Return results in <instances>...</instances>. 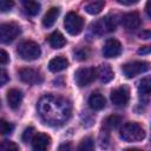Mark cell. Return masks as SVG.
<instances>
[{
    "label": "cell",
    "instance_id": "obj_1",
    "mask_svg": "<svg viewBox=\"0 0 151 151\" xmlns=\"http://www.w3.org/2000/svg\"><path fill=\"white\" fill-rule=\"evenodd\" d=\"M38 111L40 117L47 124L60 125L70 118L71 105L64 98L47 94L39 100Z\"/></svg>",
    "mask_w": 151,
    "mask_h": 151
},
{
    "label": "cell",
    "instance_id": "obj_2",
    "mask_svg": "<svg viewBox=\"0 0 151 151\" xmlns=\"http://www.w3.org/2000/svg\"><path fill=\"white\" fill-rule=\"evenodd\" d=\"M119 134H120V138L124 139L125 142L134 143V142H140L145 138V130L138 123L130 122V123H126L120 129Z\"/></svg>",
    "mask_w": 151,
    "mask_h": 151
},
{
    "label": "cell",
    "instance_id": "obj_3",
    "mask_svg": "<svg viewBox=\"0 0 151 151\" xmlns=\"http://www.w3.org/2000/svg\"><path fill=\"white\" fill-rule=\"evenodd\" d=\"M17 52L21 59L31 61V60H35L40 57L41 48L37 42L31 41V40H26V41H22L18 46Z\"/></svg>",
    "mask_w": 151,
    "mask_h": 151
},
{
    "label": "cell",
    "instance_id": "obj_4",
    "mask_svg": "<svg viewBox=\"0 0 151 151\" xmlns=\"http://www.w3.org/2000/svg\"><path fill=\"white\" fill-rule=\"evenodd\" d=\"M64 26H65V29L67 31L68 34L77 35V34H79L83 31L84 20H83V18L79 14H77L74 12H70L65 17Z\"/></svg>",
    "mask_w": 151,
    "mask_h": 151
},
{
    "label": "cell",
    "instance_id": "obj_5",
    "mask_svg": "<svg viewBox=\"0 0 151 151\" xmlns=\"http://www.w3.org/2000/svg\"><path fill=\"white\" fill-rule=\"evenodd\" d=\"M20 26L15 22H6L0 25V42L9 44L20 34Z\"/></svg>",
    "mask_w": 151,
    "mask_h": 151
},
{
    "label": "cell",
    "instance_id": "obj_6",
    "mask_svg": "<svg viewBox=\"0 0 151 151\" xmlns=\"http://www.w3.org/2000/svg\"><path fill=\"white\" fill-rule=\"evenodd\" d=\"M97 78L96 68L93 67H80L74 73V80L79 87L90 85Z\"/></svg>",
    "mask_w": 151,
    "mask_h": 151
},
{
    "label": "cell",
    "instance_id": "obj_7",
    "mask_svg": "<svg viewBox=\"0 0 151 151\" xmlns=\"http://www.w3.org/2000/svg\"><path fill=\"white\" fill-rule=\"evenodd\" d=\"M150 68V64L147 61H131L125 64L122 70L126 78H133L140 73L146 72Z\"/></svg>",
    "mask_w": 151,
    "mask_h": 151
},
{
    "label": "cell",
    "instance_id": "obj_8",
    "mask_svg": "<svg viewBox=\"0 0 151 151\" xmlns=\"http://www.w3.org/2000/svg\"><path fill=\"white\" fill-rule=\"evenodd\" d=\"M93 28V32L96 34H106V33H110V32H113L116 29V21L113 18H110V17H105V18H101L99 19L98 21H96L92 26Z\"/></svg>",
    "mask_w": 151,
    "mask_h": 151
},
{
    "label": "cell",
    "instance_id": "obj_9",
    "mask_svg": "<svg viewBox=\"0 0 151 151\" xmlns=\"http://www.w3.org/2000/svg\"><path fill=\"white\" fill-rule=\"evenodd\" d=\"M130 92L126 86H120L111 92V101L116 106H125L129 103Z\"/></svg>",
    "mask_w": 151,
    "mask_h": 151
},
{
    "label": "cell",
    "instance_id": "obj_10",
    "mask_svg": "<svg viewBox=\"0 0 151 151\" xmlns=\"http://www.w3.org/2000/svg\"><path fill=\"white\" fill-rule=\"evenodd\" d=\"M19 77L24 83L29 85H37L42 81L41 73L33 68H21L19 71Z\"/></svg>",
    "mask_w": 151,
    "mask_h": 151
},
{
    "label": "cell",
    "instance_id": "obj_11",
    "mask_svg": "<svg viewBox=\"0 0 151 151\" xmlns=\"http://www.w3.org/2000/svg\"><path fill=\"white\" fill-rule=\"evenodd\" d=\"M122 53V45L117 39L106 40L103 46V55L105 58H117Z\"/></svg>",
    "mask_w": 151,
    "mask_h": 151
},
{
    "label": "cell",
    "instance_id": "obj_12",
    "mask_svg": "<svg viewBox=\"0 0 151 151\" xmlns=\"http://www.w3.org/2000/svg\"><path fill=\"white\" fill-rule=\"evenodd\" d=\"M31 143H32L33 150L44 151V150H46L50 146V144H51V137L48 134H46V133H41L40 132V133H37V134L33 136Z\"/></svg>",
    "mask_w": 151,
    "mask_h": 151
},
{
    "label": "cell",
    "instance_id": "obj_13",
    "mask_svg": "<svg viewBox=\"0 0 151 151\" xmlns=\"http://www.w3.org/2000/svg\"><path fill=\"white\" fill-rule=\"evenodd\" d=\"M122 25L126 29H137L140 26V17L137 12H130L122 17Z\"/></svg>",
    "mask_w": 151,
    "mask_h": 151
},
{
    "label": "cell",
    "instance_id": "obj_14",
    "mask_svg": "<svg viewBox=\"0 0 151 151\" xmlns=\"http://www.w3.org/2000/svg\"><path fill=\"white\" fill-rule=\"evenodd\" d=\"M22 98H24L22 92L18 88H11L7 92V103H8L9 107L13 109V110H17L20 106V104L22 101Z\"/></svg>",
    "mask_w": 151,
    "mask_h": 151
},
{
    "label": "cell",
    "instance_id": "obj_15",
    "mask_svg": "<svg viewBox=\"0 0 151 151\" xmlns=\"http://www.w3.org/2000/svg\"><path fill=\"white\" fill-rule=\"evenodd\" d=\"M96 73H97V77L98 79L101 81V83H109L113 79L114 77V73L111 68L110 65L107 64H103L100 65L98 68H96Z\"/></svg>",
    "mask_w": 151,
    "mask_h": 151
},
{
    "label": "cell",
    "instance_id": "obj_16",
    "mask_svg": "<svg viewBox=\"0 0 151 151\" xmlns=\"http://www.w3.org/2000/svg\"><path fill=\"white\" fill-rule=\"evenodd\" d=\"M67 66H68V60L63 55H58V57L51 59L48 63V70L54 73L67 68Z\"/></svg>",
    "mask_w": 151,
    "mask_h": 151
},
{
    "label": "cell",
    "instance_id": "obj_17",
    "mask_svg": "<svg viewBox=\"0 0 151 151\" xmlns=\"http://www.w3.org/2000/svg\"><path fill=\"white\" fill-rule=\"evenodd\" d=\"M59 13H60V8L59 7H52L47 11V13L44 15L42 18V25L44 27L46 28H50L54 25V22L57 21L58 17H59Z\"/></svg>",
    "mask_w": 151,
    "mask_h": 151
},
{
    "label": "cell",
    "instance_id": "obj_18",
    "mask_svg": "<svg viewBox=\"0 0 151 151\" xmlns=\"http://www.w3.org/2000/svg\"><path fill=\"white\" fill-rule=\"evenodd\" d=\"M105 104H106V100H105L104 96L100 94L99 92L92 93L91 97L88 98V105L94 111H99V110L104 109L105 107Z\"/></svg>",
    "mask_w": 151,
    "mask_h": 151
},
{
    "label": "cell",
    "instance_id": "obj_19",
    "mask_svg": "<svg viewBox=\"0 0 151 151\" xmlns=\"http://www.w3.org/2000/svg\"><path fill=\"white\" fill-rule=\"evenodd\" d=\"M48 44H50V46L52 48H61L63 46L66 45V39H65V37L60 32L55 31L52 34H50V37H48Z\"/></svg>",
    "mask_w": 151,
    "mask_h": 151
},
{
    "label": "cell",
    "instance_id": "obj_20",
    "mask_svg": "<svg viewBox=\"0 0 151 151\" xmlns=\"http://www.w3.org/2000/svg\"><path fill=\"white\" fill-rule=\"evenodd\" d=\"M20 2L28 15L34 17L40 12V7H41L40 4L34 1V0H20Z\"/></svg>",
    "mask_w": 151,
    "mask_h": 151
},
{
    "label": "cell",
    "instance_id": "obj_21",
    "mask_svg": "<svg viewBox=\"0 0 151 151\" xmlns=\"http://www.w3.org/2000/svg\"><path fill=\"white\" fill-rule=\"evenodd\" d=\"M104 6H105L104 0H96V1H92V2L87 4L85 6V11H86V13H88L91 15H96V14H99L103 11Z\"/></svg>",
    "mask_w": 151,
    "mask_h": 151
},
{
    "label": "cell",
    "instance_id": "obj_22",
    "mask_svg": "<svg viewBox=\"0 0 151 151\" xmlns=\"http://www.w3.org/2000/svg\"><path fill=\"white\" fill-rule=\"evenodd\" d=\"M120 123H122V118H120L119 116L112 114V116H109V117L103 122V126H104L105 130L110 131V130L117 129Z\"/></svg>",
    "mask_w": 151,
    "mask_h": 151
},
{
    "label": "cell",
    "instance_id": "obj_23",
    "mask_svg": "<svg viewBox=\"0 0 151 151\" xmlns=\"http://www.w3.org/2000/svg\"><path fill=\"white\" fill-rule=\"evenodd\" d=\"M138 92H139L140 97L149 98V94H150V78H144L139 81Z\"/></svg>",
    "mask_w": 151,
    "mask_h": 151
},
{
    "label": "cell",
    "instance_id": "obj_24",
    "mask_svg": "<svg viewBox=\"0 0 151 151\" xmlns=\"http://www.w3.org/2000/svg\"><path fill=\"white\" fill-rule=\"evenodd\" d=\"M93 149H94V142L91 137L84 138L78 145V150H81V151H91Z\"/></svg>",
    "mask_w": 151,
    "mask_h": 151
},
{
    "label": "cell",
    "instance_id": "obj_25",
    "mask_svg": "<svg viewBox=\"0 0 151 151\" xmlns=\"http://www.w3.org/2000/svg\"><path fill=\"white\" fill-rule=\"evenodd\" d=\"M13 130H14V126L12 123L5 119H0V134H11Z\"/></svg>",
    "mask_w": 151,
    "mask_h": 151
},
{
    "label": "cell",
    "instance_id": "obj_26",
    "mask_svg": "<svg viewBox=\"0 0 151 151\" xmlns=\"http://www.w3.org/2000/svg\"><path fill=\"white\" fill-rule=\"evenodd\" d=\"M12 150H19V146L11 140L0 142V151H12Z\"/></svg>",
    "mask_w": 151,
    "mask_h": 151
},
{
    "label": "cell",
    "instance_id": "obj_27",
    "mask_svg": "<svg viewBox=\"0 0 151 151\" xmlns=\"http://www.w3.org/2000/svg\"><path fill=\"white\" fill-rule=\"evenodd\" d=\"M14 0H0V12H8L13 8Z\"/></svg>",
    "mask_w": 151,
    "mask_h": 151
},
{
    "label": "cell",
    "instance_id": "obj_28",
    "mask_svg": "<svg viewBox=\"0 0 151 151\" xmlns=\"http://www.w3.org/2000/svg\"><path fill=\"white\" fill-rule=\"evenodd\" d=\"M34 132H35V130H34V127H32V126L25 129V131H24V133H22V142H25V143L31 142L32 138H33V136H34Z\"/></svg>",
    "mask_w": 151,
    "mask_h": 151
},
{
    "label": "cell",
    "instance_id": "obj_29",
    "mask_svg": "<svg viewBox=\"0 0 151 151\" xmlns=\"http://www.w3.org/2000/svg\"><path fill=\"white\" fill-rule=\"evenodd\" d=\"M88 54H90V52L87 48H79L74 52V58H77L78 60H85V59H87Z\"/></svg>",
    "mask_w": 151,
    "mask_h": 151
},
{
    "label": "cell",
    "instance_id": "obj_30",
    "mask_svg": "<svg viewBox=\"0 0 151 151\" xmlns=\"http://www.w3.org/2000/svg\"><path fill=\"white\" fill-rule=\"evenodd\" d=\"M8 80H9V77H8L7 72L5 70L0 68V86H4Z\"/></svg>",
    "mask_w": 151,
    "mask_h": 151
},
{
    "label": "cell",
    "instance_id": "obj_31",
    "mask_svg": "<svg viewBox=\"0 0 151 151\" xmlns=\"http://www.w3.org/2000/svg\"><path fill=\"white\" fill-rule=\"evenodd\" d=\"M9 61V57H8V53L4 50L0 48V64H7Z\"/></svg>",
    "mask_w": 151,
    "mask_h": 151
},
{
    "label": "cell",
    "instance_id": "obj_32",
    "mask_svg": "<svg viewBox=\"0 0 151 151\" xmlns=\"http://www.w3.org/2000/svg\"><path fill=\"white\" fill-rule=\"evenodd\" d=\"M118 4L120 5H125V6H130V5H133L136 2H138V0H117Z\"/></svg>",
    "mask_w": 151,
    "mask_h": 151
},
{
    "label": "cell",
    "instance_id": "obj_33",
    "mask_svg": "<svg viewBox=\"0 0 151 151\" xmlns=\"http://www.w3.org/2000/svg\"><path fill=\"white\" fill-rule=\"evenodd\" d=\"M150 53V46H142L138 50V54H149Z\"/></svg>",
    "mask_w": 151,
    "mask_h": 151
},
{
    "label": "cell",
    "instance_id": "obj_34",
    "mask_svg": "<svg viewBox=\"0 0 151 151\" xmlns=\"http://www.w3.org/2000/svg\"><path fill=\"white\" fill-rule=\"evenodd\" d=\"M139 37H140V39H150L151 38V33H150V31H143L140 34H139Z\"/></svg>",
    "mask_w": 151,
    "mask_h": 151
},
{
    "label": "cell",
    "instance_id": "obj_35",
    "mask_svg": "<svg viewBox=\"0 0 151 151\" xmlns=\"http://www.w3.org/2000/svg\"><path fill=\"white\" fill-rule=\"evenodd\" d=\"M72 149V145L71 144H64V145H60L59 146V150H71Z\"/></svg>",
    "mask_w": 151,
    "mask_h": 151
},
{
    "label": "cell",
    "instance_id": "obj_36",
    "mask_svg": "<svg viewBox=\"0 0 151 151\" xmlns=\"http://www.w3.org/2000/svg\"><path fill=\"white\" fill-rule=\"evenodd\" d=\"M145 11H146V14H147V17H150V0H147V2H146V7H145Z\"/></svg>",
    "mask_w": 151,
    "mask_h": 151
},
{
    "label": "cell",
    "instance_id": "obj_37",
    "mask_svg": "<svg viewBox=\"0 0 151 151\" xmlns=\"http://www.w3.org/2000/svg\"><path fill=\"white\" fill-rule=\"evenodd\" d=\"M0 105H1V103H0Z\"/></svg>",
    "mask_w": 151,
    "mask_h": 151
}]
</instances>
